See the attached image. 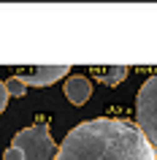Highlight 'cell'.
<instances>
[{
	"label": "cell",
	"instance_id": "cell-5",
	"mask_svg": "<svg viewBox=\"0 0 157 160\" xmlns=\"http://www.w3.org/2000/svg\"><path fill=\"white\" fill-rule=\"evenodd\" d=\"M90 95H92V84L87 76H71L65 82V98L73 106H84L90 101Z\"/></svg>",
	"mask_w": 157,
	"mask_h": 160
},
{
	"label": "cell",
	"instance_id": "cell-6",
	"mask_svg": "<svg viewBox=\"0 0 157 160\" xmlns=\"http://www.w3.org/2000/svg\"><path fill=\"white\" fill-rule=\"evenodd\" d=\"M92 79L98 84H106V87H116L127 76V68L125 65H103V68H90Z\"/></svg>",
	"mask_w": 157,
	"mask_h": 160
},
{
	"label": "cell",
	"instance_id": "cell-3",
	"mask_svg": "<svg viewBox=\"0 0 157 160\" xmlns=\"http://www.w3.org/2000/svg\"><path fill=\"white\" fill-rule=\"evenodd\" d=\"M135 122L152 147H157V76H149L135 95Z\"/></svg>",
	"mask_w": 157,
	"mask_h": 160
},
{
	"label": "cell",
	"instance_id": "cell-4",
	"mask_svg": "<svg viewBox=\"0 0 157 160\" xmlns=\"http://www.w3.org/2000/svg\"><path fill=\"white\" fill-rule=\"evenodd\" d=\"M25 87H49L57 79L68 76V65H33V68H19L14 73Z\"/></svg>",
	"mask_w": 157,
	"mask_h": 160
},
{
	"label": "cell",
	"instance_id": "cell-8",
	"mask_svg": "<svg viewBox=\"0 0 157 160\" xmlns=\"http://www.w3.org/2000/svg\"><path fill=\"white\" fill-rule=\"evenodd\" d=\"M6 103H8V92H6V84L0 82V114L6 111Z\"/></svg>",
	"mask_w": 157,
	"mask_h": 160
},
{
	"label": "cell",
	"instance_id": "cell-1",
	"mask_svg": "<svg viewBox=\"0 0 157 160\" xmlns=\"http://www.w3.org/2000/svg\"><path fill=\"white\" fill-rule=\"evenodd\" d=\"M54 160H157V155L133 122L98 117L76 125L57 147Z\"/></svg>",
	"mask_w": 157,
	"mask_h": 160
},
{
	"label": "cell",
	"instance_id": "cell-2",
	"mask_svg": "<svg viewBox=\"0 0 157 160\" xmlns=\"http://www.w3.org/2000/svg\"><path fill=\"white\" fill-rule=\"evenodd\" d=\"M57 147L49 133V122H38L33 128H22L6 152L3 160H54Z\"/></svg>",
	"mask_w": 157,
	"mask_h": 160
},
{
	"label": "cell",
	"instance_id": "cell-7",
	"mask_svg": "<svg viewBox=\"0 0 157 160\" xmlns=\"http://www.w3.org/2000/svg\"><path fill=\"white\" fill-rule=\"evenodd\" d=\"M3 84H6V92H8V98H22V95L27 92V87L19 82L17 76H11L8 82H3Z\"/></svg>",
	"mask_w": 157,
	"mask_h": 160
}]
</instances>
